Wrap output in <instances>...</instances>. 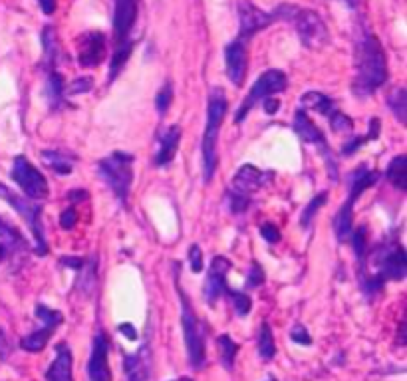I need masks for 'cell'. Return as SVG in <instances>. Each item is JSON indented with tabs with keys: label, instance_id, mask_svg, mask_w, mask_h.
I'll list each match as a JSON object with an SVG mask.
<instances>
[{
	"label": "cell",
	"instance_id": "6da1fadb",
	"mask_svg": "<svg viewBox=\"0 0 407 381\" xmlns=\"http://www.w3.org/2000/svg\"><path fill=\"white\" fill-rule=\"evenodd\" d=\"M390 79L387 58L380 38L366 26H360L354 42V81L355 98H369Z\"/></svg>",
	"mask_w": 407,
	"mask_h": 381
},
{
	"label": "cell",
	"instance_id": "7a4b0ae2",
	"mask_svg": "<svg viewBox=\"0 0 407 381\" xmlns=\"http://www.w3.org/2000/svg\"><path fill=\"white\" fill-rule=\"evenodd\" d=\"M368 263L376 270L358 278V286L368 298L380 294L387 280H404L407 277V252L395 237L381 240L376 249L369 250Z\"/></svg>",
	"mask_w": 407,
	"mask_h": 381
},
{
	"label": "cell",
	"instance_id": "3957f363",
	"mask_svg": "<svg viewBox=\"0 0 407 381\" xmlns=\"http://www.w3.org/2000/svg\"><path fill=\"white\" fill-rule=\"evenodd\" d=\"M137 13L139 0H114V56L109 64V81L118 78L132 56L135 46L132 32L137 22Z\"/></svg>",
	"mask_w": 407,
	"mask_h": 381
},
{
	"label": "cell",
	"instance_id": "277c9868",
	"mask_svg": "<svg viewBox=\"0 0 407 381\" xmlns=\"http://www.w3.org/2000/svg\"><path fill=\"white\" fill-rule=\"evenodd\" d=\"M175 288L181 304V328L189 364L193 369H203L207 364V324L199 318L195 308L191 306L189 296L179 284V263H175Z\"/></svg>",
	"mask_w": 407,
	"mask_h": 381
},
{
	"label": "cell",
	"instance_id": "5b68a950",
	"mask_svg": "<svg viewBox=\"0 0 407 381\" xmlns=\"http://www.w3.org/2000/svg\"><path fill=\"white\" fill-rule=\"evenodd\" d=\"M229 111V102L224 95L223 88H213L209 93V105H207V127L203 135V175H205V183H209L213 175L217 171L219 159H217V141H219V133L223 125L224 118Z\"/></svg>",
	"mask_w": 407,
	"mask_h": 381
},
{
	"label": "cell",
	"instance_id": "8992f818",
	"mask_svg": "<svg viewBox=\"0 0 407 381\" xmlns=\"http://www.w3.org/2000/svg\"><path fill=\"white\" fill-rule=\"evenodd\" d=\"M381 173L376 169V171H371L368 169V165L366 163H362V165H358L354 171L348 175V181H350V195L348 199L341 203L340 210L336 212V217H334V233H336V238L344 242V240H348L350 235H352V231H354V205L358 197H362V193L369 189V187H374V185L380 181Z\"/></svg>",
	"mask_w": 407,
	"mask_h": 381
},
{
	"label": "cell",
	"instance_id": "52a82bcc",
	"mask_svg": "<svg viewBox=\"0 0 407 381\" xmlns=\"http://www.w3.org/2000/svg\"><path fill=\"white\" fill-rule=\"evenodd\" d=\"M133 161L135 157L125 151H114L112 155L98 161V175L112 189V193L116 195L121 207H128V201H130V191H132L133 183Z\"/></svg>",
	"mask_w": 407,
	"mask_h": 381
},
{
	"label": "cell",
	"instance_id": "ba28073f",
	"mask_svg": "<svg viewBox=\"0 0 407 381\" xmlns=\"http://www.w3.org/2000/svg\"><path fill=\"white\" fill-rule=\"evenodd\" d=\"M296 10V6L292 4H280L276 6L275 10L264 13L259 6H254L249 0H240L238 2V34L237 38L243 40L249 44L250 40L254 38L261 30L268 28L270 24H275L278 20H286L292 16V13Z\"/></svg>",
	"mask_w": 407,
	"mask_h": 381
},
{
	"label": "cell",
	"instance_id": "9c48e42d",
	"mask_svg": "<svg viewBox=\"0 0 407 381\" xmlns=\"http://www.w3.org/2000/svg\"><path fill=\"white\" fill-rule=\"evenodd\" d=\"M0 199L6 201L10 207H13L24 221H26L28 228L34 237V252L38 256H46L48 254V240H46V231H44V224H42V212L44 207L40 205L38 201H32L28 197H20L16 195L14 191H10L6 185L0 183Z\"/></svg>",
	"mask_w": 407,
	"mask_h": 381
},
{
	"label": "cell",
	"instance_id": "30bf717a",
	"mask_svg": "<svg viewBox=\"0 0 407 381\" xmlns=\"http://www.w3.org/2000/svg\"><path fill=\"white\" fill-rule=\"evenodd\" d=\"M292 130L294 133L302 139L304 143L308 145H314L316 149L320 151V155L324 159V163H326V169H328L330 179L336 183L338 181V159L334 155V151L330 149L328 141H326V135L320 132V127L316 125L312 119L306 116V111H304L302 107L300 109H296L294 111V123H292Z\"/></svg>",
	"mask_w": 407,
	"mask_h": 381
},
{
	"label": "cell",
	"instance_id": "8fae6325",
	"mask_svg": "<svg viewBox=\"0 0 407 381\" xmlns=\"http://www.w3.org/2000/svg\"><path fill=\"white\" fill-rule=\"evenodd\" d=\"M286 88H289V78H286V74L282 70H266L264 74L259 76V79L254 81V86L250 88V92L247 93V98L243 100L237 116H235V121L243 123L254 105L263 104L266 98H270L272 93L284 92Z\"/></svg>",
	"mask_w": 407,
	"mask_h": 381
},
{
	"label": "cell",
	"instance_id": "7c38bea8",
	"mask_svg": "<svg viewBox=\"0 0 407 381\" xmlns=\"http://www.w3.org/2000/svg\"><path fill=\"white\" fill-rule=\"evenodd\" d=\"M289 22L294 26L298 38L308 50H320L328 44V26L324 24L322 16L308 8H298L292 13Z\"/></svg>",
	"mask_w": 407,
	"mask_h": 381
},
{
	"label": "cell",
	"instance_id": "4fadbf2b",
	"mask_svg": "<svg viewBox=\"0 0 407 381\" xmlns=\"http://www.w3.org/2000/svg\"><path fill=\"white\" fill-rule=\"evenodd\" d=\"M10 177L14 183L24 191V195L32 201H44L50 195V185L46 181V177L24 155L14 157Z\"/></svg>",
	"mask_w": 407,
	"mask_h": 381
},
{
	"label": "cell",
	"instance_id": "5bb4252c",
	"mask_svg": "<svg viewBox=\"0 0 407 381\" xmlns=\"http://www.w3.org/2000/svg\"><path fill=\"white\" fill-rule=\"evenodd\" d=\"M34 312H36V318H38L42 326L20 340V348H22L24 352H30V354H38V352H42V350L46 348V343L50 342V338H52V334L56 332V328L62 326V322H64V314L58 312V310L48 308L46 304H38V306L34 308Z\"/></svg>",
	"mask_w": 407,
	"mask_h": 381
},
{
	"label": "cell",
	"instance_id": "9a60e30c",
	"mask_svg": "<svg viewBox=\"0 0 407 381\" xmlns=\"http://www.w3.org/2000/svg\"><path fill=\"white\" fill-rule=\"evenodd\" d=\"M224 64L229 81L237 88H243L249 70V44L238 38L229 42L224 48Z\"/></svg>",
	"mask_w": 407,
	"mask_h": 381
},
{
	"label": "cell",
	"instance_id": "2e32d148",
	"mask_svg": "<svg viewBox=\"0 0 407 381\" xmlns=\"http://www.w3.org/2000/svg\"><path fill=\"white\" fill-rule=\"evenodd\" d=\"M88 380L90 381H114L109 369V342L104 332L93 336L92 354L88 359Z\"/></svg>",
	"mask_w": 407,
	"mask_h": 381
},
{
	"label": "cell",
	"instance_id": "e0dca14e",
	"mask_svg": "<svg viewBox=\"0 0 407 381\" xmlns=\"http://www.w3.org/2000/svg\"><path fill=\"white\" fill-rule=\"evenodd\" d=\"M233 268V263L226 256H215L210 261L209 272H207V280H205V300L209 306H215L217 300L221 298L226 290V274Z\"/></svg>",
	"mask_w": 407,
	"mask_h": 381
},
{
	"label": "cell",
	"instance_id": "ac0fdd59",
	"mask_svg": "<svg viewBox=\"0 0 407 381\" xmlns=\"http://www.w3.org/2000/svg\"><path fill=\"white\" fill-rule=\"evenodd\" d=\"M105 58V36L104 32H84L78 38V62L82 68H95Z\"/></svg>",
	"mask_w": 407,
	"mask_h": 381
},
{
	"label": "cell",
	"instance_id": "d6986e66",
	"mask_svg": "<svg viewBox=\"0 0 407 381\" xmlns=\"http://www.w3.org/2000/svg\"><path fill=\"white\" fill-rule=\"evenodd\" d=\"M272 181V173H264L261 169H256L254 165H243L235 175L233 183H231V191L240 193L245 197H252L256 191H261L263 187Z\"/></svg>",
	"mask_w": 407,
	"mask_h": 381
},
{
	"label": "cell",
	"instance_id": "ffe728a7",
	"mask_svg": "<svg viewBox=\"0 0 407 381\" xmlns=\"http://www.w3.org/2000/svg\"><path fill=\"white\" fill-rule=\"evenodd\" d=\"M151 366H153V355L147 342L135 354H123V371L128 375V381H149Z\"/></svg>",
	"mask_w": 407,
	"mask_h": 381
},
{
	"label": "cell",
	"instance_id": "44dd1931",
	"mask_svg": "<svg viewBox=\"0 0 407 381\" xmlns=\"http://www.w3.org/2000/svg\"><path fill=\"white\" fill-rule=\"evenodd\" d=\"M179 141H181V127L179 125H169L165 127L163 133L159 135V149L153 157V165L155 167H163L169 165L177 149H179Z\"/></svg>",
	"mask_w": 407,
	"mask_h": 381
},
{
	"label": "cell",
	"instance_id": "7402d4cb",
	"mask_svg": "<svg viewBox=\"0 0 407 381\" xmlns=\"http://www.w3.org/2000/svg\"><path fill=\"white\" fill-rule=\"evenodd\" d=\"M72 364H74V357H72V350L68 348V343H58L52 366L46 371V381H74Z\"/></svg>",
	"mask_w": 407,
	"mask_h": 381
},
{
	"label": "cell",
	"instance_id": "603a6c76",
	"mask_svg": "<svg viewBox=\"0 0 407 381\" xmlns=\"http://www.w3.org/2000/svg\"><path fill=\"white\" fill-rule=\"evenodd\" d=\"M300 107H302V109H314L320 116H324V118L328 119L338 111V107L334 104V100L322 92L302 93V98H300Z\"/></svg>",
	"mask_w": 407,
	"mask_h": 381
},
{
	"label": "cell",
	"instance_id": "cb8c5ba5",
	"mask_svg": "<svg viewBox=\"0 0 407 381\" xmlns=\"http://www.w3.org/2000/svg\"><path fill=\"white\" fill-rule=\"evenodd\" d=\"M46 74H48V102H50V107L52 109H60L62 105L66 104V93H64V78H62V74L52 68V70H46Z\"/></svg>",
	"mask_w": 407,
	"mask_h": 381
},
{
	"label": "cell",
	"instance_id": "d4e9b609",
	"mask_svg": "<svg viewBox=\"0 0 407 381\" xmlns=\"http://www.w3.org/2000/svg\"><path fill=\"white\" fill-rule=\"evenodd\" d=\"M385 177L390 179V183L394 185L397 191L406 193L407 191V155H397L392 159V163L387 165Z\"/></svg>",
	"mask_w": 407,
	"mask_h": 381
},
{
	"label": "cell",
	"instance_id": "484cf974",
	"mask_svg": "<svg viewBox=\"0 0 407 381\" xmlns=\"http://www.w3.org/2000/svg\"><path fill=\"white\" fill-rule=\"evenodd\" d=\"M380 130H381L380 119L371 118L369 119L368 133H366V135H355V137H352L348 143H344V147H341V153H344V155H354L360 147H364V145L368 143V141L378 139V137H380Z\"/></svg>",
	"mask_w": 407,
	"mask_h": 381
},
{
	"label": "cell",
	"instance_id": "4316f807",
	"mask_svg": "<svg viewBox=\"0 0 407 381\" xmlns=\"http://www.w3.org/2000/svg\"><path fill=\"white\" fill-rule=\"evenodd\" d=\"M0 244H4L6 250H26L28 242L26 238L22 237V233L18 228H14L13 224L6 223L0 219Z\"/></svg>",
	"mask_w": 407,
	"mask_h": 381
},
{
	"label": "cell",
	"instance_id": "83f0119b",
	"mask_svg": "<svg viewBox=\"0 0 407 381\" xmlns=\"http://www.w3.org/2000/svg\"><path fill=\"white\" fill-rule=\"evenodd\" d=\"M40 157L42 161L56 171L58 175H70L72 173V159H68L64 153H60V151H52V149H46V151H42L40 153Z\"/></svg>",
	"mask_w": 407,
	"mask_h": 381
},
{
	"label": "cell",
	"instance_id": "f1b7e54d",
	"mask_svg": "<svg viewBox=\"0 0 407 381\" xmlns=\"http://www.w3.org/2000/svg\"><path fill=\"white\" fill-rule=\"evenodd\" d=\"M259 355L264 361H270L276 355L275 336H272V329H270L268 322H263L261 329H259Z\"/></svg>",
	"mask_w": 407,
	"mask_h": 381
},
{
	"label": "cell",
	"instance_id": "f546056e",
	"mask_svg": "<svg viewBox=\"0 0 407 381\" xmlns=\"http://www.w3.org/2000/svg\"><path fill=\"white\" fill-rule=\"evenodd\" d=\"M217 343H219V348H221V359H223V366L224 369H231L235 368V359H237L238 354V343L229 336V334H223V336H219L217 338Z\"/></svg>",
	"mask_w": 407,
	"mask_h": 381
},
{
	"label": "cell",
	"instance_id": "4dcf8cb0",
	"mask_svg": "<svg viewBox=\"0 0 407 381\" xmlns=\"http://www.w3.org/2000/svg\"><path fill=\"white\" fill-rule=\"evenodd\" d=\"M328 203V191H320L318 195L312 197V201L304 207L302 215H300V224L302 228H310V224L314 221V217L318 215V210L322 209Z\"/></svg>",
	"mask_w": 407,
	"mask_h": 381
},
{
	"label": "cell",
	"instance_id": "1f68e13d",
	"mask_svg": "<svg viewBox=\"0 0 407 381\" xmlns=\"http://www.w3.org/2000/svg\"><path fill=\"white\" fill-rule=\"evenodd\" d=\"M95 268H98V261H95V256H92V261L88 258V261H84V266L79 268V278H78V284H76V288L84 290V292H90V290L95 286V280H98V272H95Z\"/></svg>",
	"mask_w": 407,
	"mask_h": 381
},
{
	"label": "cell",
	"instance_id": "d6a6232c",
	"mask_svg": "<svg viewBox=\"0 0 407 381\" xmlns=\"http://www.w3.org/2000/svg\"><path fill=\"white\" fill-rule=\"evenodd\" d=\"M387 105L392 107L394 116L401 125L407 123V92L404 88H397L394 93H390L387 98Z\"/></svg>",
	"mask_w": 407,
	"mask_h": 381
},
{
	"label": "cell",
	"instance_id": "836d02e7",
	"mask_svg": "<svg viewBox=\"0 0 407 381\" xmlns=\"http://www.w3.org/2000/svg\"><path fill=\"white\" fill-rule=\"evenodd\" d=\"M224 294L231 298V304L235 306L238 316H247L252 310V300H250V296L247 292H243V290H231L226 286Z\"/></svg>",
	"mask_w": 407,
	"mask_h": 381
},
{
	"label": "cell",
	"instance_id": "e575fe53",
	"mask_svg": "<svg viewBox=\"0 0 407 381\" xmlns=\"http://www.w3.org/2000/svg\"><path fill=\"white\" fill-rule=\"evenodd\" d=\"M226 203H229V210L233 215H240V212H247L250 209V197H245L240 193H235L231 189H226Z\"/></svg>",
	"mask_w": 407,
	"mask_h": 381
},
{
	"label": "cell",
	"instance_id": "d590c367",
	"mask_svg": "<svg viewBox=\"0 0 407 381\" xmlns=\"http://www.w3.org/2000/svg\"><path fill=\"white\" fill-rule=\"evenodd\" d=\"M171 102H173V84H171V81H165L163 88H161L158 92V95H155V107H158L161 118L167 114V109L171 107Z\"/></svg>",
	"mask_w": 407,
	"mask_h": 381
},
{
	"label": "cell",
	"instance_id": "8d00e7d4",
	"mask_svg": "<svg viewBox=\"0 0 407 381\" xmlns=\"http://www.w3.org/2000/svg\"><path fill=\"white\" fill-rule=\"evenodd\" d=\"M330 127H332V132L341 133V132H352L354 130V121L348 118L344 111H336L332 118H330Z\"/></svg>",
	"mask_w": 407,
	"mask_h": 381
},
{
	"label": "cell",
	"instance_id": "74e56055",
	"mask_svg": "<svg viewBox=\"0 0 407 381\" xmlns=\"http://www.w3.org/2000/svg\"><path fill=\"white\" fill-rule=\"evenodd\" d=\"M263 282H264L263 266L256 263V261H252V263H250L249 277H247V284H245V290L259 288V286H261Z\"/></svg>",
	"mask_w": 407,
	"mask_h": 381
},
{
	"label": "cell",
	"instance_id": "f35d334b",
	"mask_svg": "<svg viewBox=\"0 0 407 381\" xmlns=\"http://www.w3.org/2000/svg\"><path fill=\"white\" fill-rule=\"evenodd\" d=\"M93 88V78H78L74 79V84H70L68 88H64V93L68 95H78V93L90 92Z\"/></svg>",
	"mask_w": 407,
	"mask_h": 381
},
{
	"label": "cell",
	"instance_id": "ab89813d",
	"mask_svg": "<svg viewBox=\"0 0 407 381\" xmlns=\"http://www.w3.org/2000/svg\"><path fill=\"white\" fill-rule=\"evenodd\" d=\"M290 340L300 345H310L312 343V336L308 334V329L304 328L302 324H296L294 328L290 329Z\"/></svg>",
	"mask_w": 407,
	"mask_h": 381
},
{
	"label": "cell",
	"instance_id": "60d3db41",
	"mask_svg": "<svg viewBox=\"0 0 407 381\" xmlns=\"http://www.w3.org/2000/svg\"><path fill=\"white\" fill-rule=\"evenodd\" d=\"M189 264H191V270L199 274L203 270V250L199 244H191L189 249Z\"/></svg>",
	"mask_w": 407,
	"mask_h": 381
},
{
	"label": "cell",
	"instance_id": "b9f144b4",
	"mask_svg": "<svg viewBox=\"0 0 407 381\" xmlns=\"http://www.w3.org/2000/svg\"><path fill=\"white\" fill-rule=\"evenodd\" d=\"M78 221V212H76V205H70L66 210H62V215H60V224H62V228L64 231H72L74 228V224Z\"/></svg>",
	"mask_w": 407,
	"mask_h": 381
},
{
	"label": "cell",
	"instance_id": "7bdbcfd3",
	"mask_svg": "<svg viewBox=\"0 0 407 381\" xmlns=\"http://www.w3.org/2000/svg\"><path fill=\"white\" fill-rule=\"evenodd\" d=\"M261 237H263L266 242L275 244V242L280 240V231H278L272 223H264L263 226H261Z\"/></svg>",
	"mask_w": 407,
	"mask_h": 381
},
{
	"label": "cell",
	"instance_id": "ee69618b",
	"mask_svg": "<svg viewBox=\"0 0 407 381\" xmlns=\"http://www.w3.org/2000/svg\"><path fill=\"white\" fill-rule=\"evenodd\" d=\"M68 201H70L72 205H78L82 201H88V191H84V189H72V191L68 193Z\"/></svg>",
	"mask_w": 407,
	"mask_h": 381
},
{
	"label": "cell",
	"instance_id": "f6af8a7d",
	"mask_svg": "<svg viewBox=\"0 0 407 381\" xmlns=\"http://www.w3.org/2000/svg\"><path fill=\"white\" fill-rule=\"evenodd\" d=\"M263 109L268 114V116H275L276 111L280 109V100H276V98H272V95H270V98H266V100L263 102Z\"/></svg>",
	"mask_w": 407,
	"mask_h": 381
},
{
	"label": "cell",
	"instance_id": "bcb514c9",
	"mask_svg": "<svg viewBox=\"0 0 407 381\" xmlns=\"http://www.w3.org/2000/svg\"><path fill=\"white\" fill-rule=\"evenodd\" d=\"M60 264H64V266L72 268V270H79L84 266V258H78V256H62Z\"/></svg>",
	"mask_w": 407,
	"mask_h": 381
},
{
	"label": "cell",
	"instance_id": "7dc6e473",
	"mask_svg": "<svg viewBox=\"0 0 407 381\" xmlns=\"http://www.w3.org/2000/svg\"><path fill=\"white\" fill-rule=\"evenodd\" d=\"M10 354V343L6 340V334H4V329L0 328V359H6Z\"/></svg>",
	"mask_w": 407,
	"mask_h": 381
},
{
	"label": "cell",
	"instance_id": "c3c4849f",
	"mask_svg": "<svg viewBox=\"0 0 407 381\" xmlns=\"http://www.w3.org/2000/svg\"><path fill=\"white\" fill-rule=\"evenodd\" d=\"M118 329L121 332V334H123V336H125V338H128V340H132V342H135V340L139 338L137 329L133 328L132 324H121V326H119Z\"/></svg>",
	"mask_w": 407,
	"mask_h": 381
},
{
	"label": "cell",
	"instance_id": "681fc988",
	"mask_svg": "<svg viewBox=\"0 0 407 381\" xmlns=\"http://www.w3.org/2000/svg\"><path fill=\"white\" fill-rule=\"evenodd\" d=\"M40 8H42V13L44 14H54V10H56V0H38Z\"/></svg>",
	"mask_w": 407,
	"mask_h": 381
},
{
	"label": "cell",
	"instance_id": "f907efd6",
	"mask_svg": "<svg viewBox=\"0 0 407 381\" xmlns=\"http://www.w3.org/2000/svg\"><path fill=\"white\" fill-rule=\"evenodd\" d=\"M6 252H8V250H6V247H4V244H0V263L4 261V256H6Z\"/></svg>",
	"mask_w": 407,
	"mask_h": 381
},
{
	"label": "cell",
	"instance_id": "816d5d0a",
	"mask_svg": "<svg viewBox=\"0 0 407 381\" xmlns=\"http://www.w3.org/2000/svg\"><path fill=\"white\" fill-rule=\"evenodd\" d=\"M346 2H348V4H350L352 8H355V6H358V0H346Z\"/></svg>",
	"mask_w": 407,
	"mask_h": 381
},
{
	"label": "cell",
	"instance_id": "f5cc1de1",
	"mask_svg": "<svg viewBox=\"0 0 407 381\" xmlns=\"http://www.w3.org/2000/svg\"><path fill=\"white\" fill-rule=\"evenodd\" d=\"M173 381H193L191 378H179V380H173Z\"/></svg>",
	"mask_w": 407,
	"mask_h": 381
},
{
	"label": "cell",
	"instance_id": "db71d44e",
	"mask_svg": "<svg viewBox=\"0 0 407 381\" xmlns=\"http://www.w3.org/2000/svg\"><path fill=\"white\" fill-rule=\"evenodd\" d=\"M268 381H276V380H268Z\"/></svg>",
	"mask_w": 407,
	"mask_h": 381
}]
</instances>
